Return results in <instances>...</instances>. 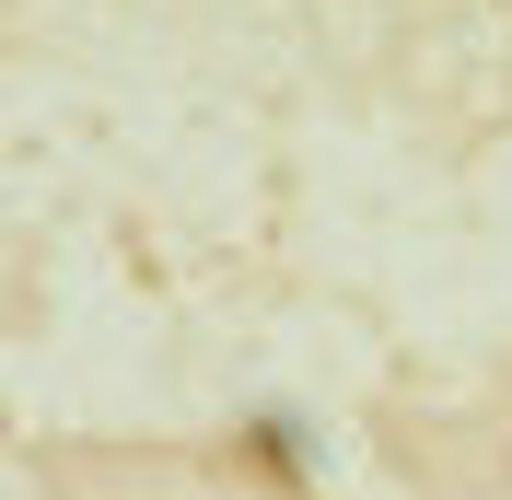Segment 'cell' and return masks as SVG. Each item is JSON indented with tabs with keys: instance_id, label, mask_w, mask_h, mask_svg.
Instances as JSON below:
<instances>
[{
	"instance_id": "1",
	"label": "cell",
	"mask_w": 512,
	"mask_h": 500,
	"mask_svg": "<svg viewBox=\"0 0 512 500\" xmlns=\"http://www.w3.org/2000/svg\"><path fill=\"white\" fill-rule=\"evenodd\" d=\"M501 477H512V442H501Z\"/></svg>"
}]
</instances>
